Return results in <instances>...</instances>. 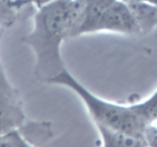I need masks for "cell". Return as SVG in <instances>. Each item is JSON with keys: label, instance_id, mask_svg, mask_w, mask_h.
Masks as SVG:
<instances>
[{"label": "cell", "instance_id": "1", "mask_svg": "<svg viewBox=\"0 0 157 147\" xmlns=\"http://www.w3.org/2000/svg\"><path fill=\"white\" fill-rule=\"evenodd\" d=\"M69 0H54L36 9L32 31L23 38L35 56V73L48 82L65 69L61 44L69 38Z\"/></svg>", "mask_w": 157, "mask_h": 147}, {"label": "cell", "instance_id": "2", "mask_svg": "<svg viewBox=\"0 0 157 147\" xmlns=\"http://www.w3.org/2000/svg\"><path fill=\"white\" fill-rule=\"evenodd\" d=\"M47 83L65 86L75 91L83 101L96 125L147 138L149 128L139 117L133 104L124 105L99 97L86 88L66 68Z\"/></svg>", "mask_w": 157, "mask_h": 147}, {"label": "cell", "instance_id": "3", "mask_svg": "<svg viewBox=\"0 0 157 147\" xmlns=\"http://www.w3.org/2000/svg\"><path fill=\"white\" fill-rule=\"evenodd\" d=\"M26 120L19 93L0 64V135L19 129Z\"/></svg>", "mask_w": 157, "mask_h": 147}, {"label": "cell", "instance_id": "4", "mask_svg": "<svg viewBox=\"0 0 157 147\" xmlns=\"http://www.w3.org/2000/svg\"><path fill=\"white\" fill-rule=\"evenodd\" d=\"M101 32L126 35L140 34L138 23L130 6L121 0H116L101 17L94 32Z\"/></svg>", "mask_w": 157, "mask_h": 147}, {"label": "cell", "instance_id": "5", "mask_svg": "<svg viewBox=\"0 0 157 147\" xmlns=\"http://www.w3.org/2000/svg\"><path fill=\"white\" fill-rule=\"evenodd\" d=\"M103 145L110 147H139L149 145L145 136H136L119 130L96 125Z\"/></svg>", "mask_w": 157, "mask_h": 147}, {"label": "cell", "instance_id": "6", "mask_svg": "<svg viewBox=\"0 0 157 147\" xmlns=\"http://www.w3.org/2000/svg\"><path fill=\"white\" fill-rule=\"evenodd\" d=\"M18 130L30 146L47 142L53 136L52 125L48 122H38L27 119Z\"/></svg>", "mask_w": 157, "mask_h": 147}, {"label": "cell", "instance_id": "7", "mask_svg": "<svg viewBox=\"0 0 157 147\" xmlns=\"http://www.w3.org/2000/svg\"><path fill=\"white\" fill-rule=\"evenodd\" d=\"M116 0H87L84 21L79 31V35L94 33L96 24L104 12Z\"/></svg>", "mask_w": 157, "mask_h": 147}, {"label": "cell", "instance_id": "8", "mask_svg": "<svg viewBox=\"0 0 157 147\" xmlns=\"http://www.w3.org/2000/svg\"><path fill=\"white\" fill-rule=\"evenodd\" d=\"M140 33H147L157 26V4L129 3Z\"/></svg>", "mask_w": 157, "mask_h": 147}, {"label": "cell", "instance_id": "9", "mask_svg": "<svg viewBox=\"0 0 157 147\" xmlns=\"http://www.w3.org/2000/svg\"><path fill=\"white\" fill-rule=\"evenodd\" d=\"M133 105L139 117L148 128L157 121V90L145 100Z\"/></svg>", "mask_w": 157, "mask_h": 147}, {"label": "cell", "instance_id": "10", "mask_svg": "<svg viewBox=\"0 0 157 147\" xmlns=\"http://www.w3.org/2000/svg\"><path fill=\"white\" fill-rule=\"evenodd\" d=\"M30 146L18 129L11 130L0 135V147Z\"/></svg>", "mask_w": 157, "mask_h": 147}, {"label": "cell", "instance_id": "11", "mask_svg": "<svg viewBox=\"0 0 157 147\" xmlns=\"http://www.w3.org/2000/svg\"><path fill=\"white\" fill-rule=\"evenodd\" d=\"M52 1H54V0H25L21 4V8L25 6L32 5V6H35L36 9H38V8H41L45 5L48 4L49 2Z\"/></svg>", "mask_w": 157, "mask_h": 147}, {"label": "cell", "instance_id": "12", "mask_svg": "<svg viewBox=\"0 0 157 147\" xmlns=\"http://www.w3.org/2000/svg\"><path fill=\"white\" fill-rule=\"evenodd\" d=\"M2 1L9 3V5L16 8L17 9H20L21 8V4L25 0H2Z\"/></svg>", "mask_w": 157, "mask_h": 147}, {"label": "cell", "instance_id": "13", "mask_svg": "<svg viewBox=\"0 0 157 147\" xmlns=\"http://www.w3.org/2000/svg\"><path fill=\"white\" fill-rule=\"evenodd\" d=\"M124 2L127 3H152V4H157V0H121Z\"/></svg>", "mask_w": 157, "mask_h": 147}]
</instances>
